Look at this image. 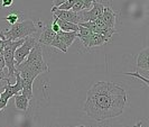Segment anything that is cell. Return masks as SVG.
I'll return each instance as SVG.
<instances>
[{
  "mask_svg": "<svg viewBox=\"0 0 149 127\" xmlns=\"http://www.w3.org/2000/svg\"><path fill=\"white\" fill-rule=\"evenodd\" d=\"M127 102V93L119 84L110 81H99L88 91L84 109L86 115L102 121L120 116Z\"/></svg>",
  "mask_w": 149,
  "mask_h": 127,
  "instance_id": "1",
  "label": "cell"
},
{
  "mask_svg": "<svg viewBox=\"0 0 149 127\" xmlns=\"http://www.w3.org/2000/svg\"><path fill=\"white\" fill-rule=\"evenodd\" d=\"M20 65L26 67L27 70H29L30 72H33L35 75L47 72L48 67H47V64L45 63L44 59H43L42 46L37 44L35 47H33L29 54L27 55V60L22 62Z\"/></svg>",
  "mask_w": 149,
  "mask_h": 127,
  "instance_id": "2",
  "label": "cell"
},
{
  "mask_svg": "<svg viewBox=\"0 0 149 127\" xmlns=\"http://www.w3.org/2000/svg\"><path fill=\"white\" fill-rule=\"evenodd\" d=\"M38 30L37 26L33 20H24L20 22H16L8 30H3V35L6 39L9 41H17L27 36H31Z\"/></svg>",
  "mask_w": 149,
  "mask_h": 127,
  "instance_id": "3",
  "label": "cell"
},
{
  "mask_svg": "<svg viewBox=\"0 0 149 127\" xmlns=\"http://www.w3.org/2000/svg\"><path fill=\"white\" fill-rule=\"evenodd\" d=\"M38 44L37 38L33 37V36H27L25 37V41L19 47H17V50L15 51L14 54V59H15V67L17 65H19L22 62L25 61V59L27 58V55L29 54L33 47H35Z\"/></svg>",
  "mask_w": 149,
  "mask_h": 127,
  "instance_id": "4",
  "label": "cell"
},
{
  "mask_svg": "<svg viewBox=\"0 0 149 127\" xmlns=\"http://www.w3.org/2000/svg\"><path fill=\"white\" fill-rule=\"evenodd\" d=\"M104 7H105L104 2H97V1H94L90 9L81 10L80 13H77L79 16H80V22H94V20H97V18H100L102 16Z\"/></svg>",
  "mask_w": 149,
  "mask_h": 127,
  "instance_id": "5",
  "label": "cell"
},
{
  "mask_svg": "<svg viewBox=\"0 0 149 127\" xmlns=\"http://www.w3.org/2000/svg\"><path fill=\"white\" fill-rule=\"evenodd\" d=\"M52 14L54 16H56L57 18H60L62 20H66L68 22H72V24H76L79 25L80 24V16L77 13H74L72 10H60L56 7L52 8Z\"/></svg>",
  "mask_w": 149,
  "mask_h": 127,
  "instance_id": "6",
  "label": "cell"
},
{
  "mask_svg": "<svg viewBox=\"0 0 149 127\" xmlns=\"http://www.w3.org/2000/svg\"><path fill=\"white\" fill-rule=\"evenodd\" d=\"M56 36V33H54L52 30V28L49 26H44L42 33L39 35V37L37 38V42L39 45H46V46H51L53 39Z\"/></svg>",
  "mask_w": 149,
  "mask_h": 127,
  "instance_id": "7",
  "label": "cell"
},
{
  "mask_svg": "<svg viewBox=\"0 0 149 127\" xmlns=\"http://www.w3.org/2000/svg\"><path fill=\"white\" fill-rule=\"evenodd\" d=\"M102 19L107 27L109 28H114L116 25V20H117V14L109 7V5H105L104 9H103V14H102Z\"/></svg>",
  "mask_w": 149,
  "mask_h": 127,
  "instance_id": "8",
  "label": "cell"
},
{
  "mask_svg": "<svg viewBox=\"0 0 149 127\" xmlns=\"http://www.w3.org/2000/svg\"><path fill=\"white\" fill-rule=\"evenodd\" d=\"M53 17H54V22L60 26V30H62V32H75V33L79 32V25L68 22L66 20H62L54 15H53Z\"/></svg>",
  "mask_w": 149,
  "mask_h": 127,
  "instance_id": "9",
  "label": "cell"
},
{
  "mask_svg": "<svg viewBox=\"0 0 149 127\" xmlns=\"http://www.w3.org/2000/svg\"><path fill=\"white\" fill-rule=\"evenodd\" d=\"M57 35L60 36L62 42L65 44L66 47L71 46L73 44V42L77 38V33H75V32H62V30H60L57 33Z\"/></svg>",
  "mask_w": 149,
  "mask_h": 127,
  "instance_id": "10",
  "label": "cell"
},
{
  "mask_svg": "<svg viewBox=\"0 0 149 127\" xmlns=\"http://www.w3.org/2000/svg\"><path fill=\"white\" fill-rule=\"evenodd\" d=\"M148 48H145L142 50L141 52L138 54V58H137V67L143 69L146 71H148L149 69V63H148Z\"/></svg>",
  "mask_w": 149,
  "mask_h": 127,
  "instance_id": "11",
  "label": "cell"
},
{
  "mask_svg": "<svg viewBox=\"0 0 149 127\" xmlns=\"http://www.w3.org/2000/svg\"><path fill=\"white\" fill-rule=\"evenodd\" d=\"M14 97H15L16 108L19 109V110L26 112L28 109V106H29V99L27 97H25L24 95H16Z\"/></svg>",
  "mask_w": 149,
  "mask_h": 127,
  "instance_id": "12",
  "label": "cell"
},
{
  "mask_svg": "<svg viewBox=\"0 0 149 127\" xmlns=\"http://www.w3.org/2000/svg\"><path fill=\"white\" fill-rule=\"evenodd\" d=\"M91 35H92V32H90L88 28L85 27H82L79 25V32H77V37L80 38V41L82 42V44L88 47L90 42V38H91Z\"/></svg>",
  "mask_w": 149,
  "mask_h": 127,
  "instance_id": "13",
  "label": "cell"
},
{
  "mask_svg": "<svg viewBox=\"0 0 149 127\" xmlns=\"http://www.w3.org/2000/svg\"><path fill=\"white\" fill-rule=\"evenodd\" d=\"M104 43H107V41L104 39V37L99 34V33H92L91 38H90V42L88 47H95V46H101Z\"/></svg>",
  "mask_w": 149,
  "mask_h": 127,
  "instance_id": "14",
  "label": "cell"
},
{
  "mask_svg": "<svg viewBox=\"0 0 149 127\" xmlns=\"http://www.w3.org/2000/svg\"><path fill=\"white\" fill-rule=\"evenodd\" d=\"M51 46H53V47H56V48H58L60 51H62V52L66 53L67 52V47L65 46V44L62 42V39L60 38V36L56 34V36H55V38L53 39L52 44H51Z\"/></svg>",
  "mask_w": 149,
  "mask_h": 127,
  "instance_id": "15",
  "label": "cell"
},
{
  "mask_svg": "<svg viewBox=\"0 0 149 127\" xmlns=\"http://www.w3.org/2000/svg\"><path fill=\"white\" fill-rule=\"evenodd\" d=\"M20 16H22L20 11H14V13H10L8 16H6L5 19L13 26V25H15L16 22H18V19H20Z\"/></svg>",
  "mask_w": 149,
  "mask_h": 127,
  "instance_id": "16",
  "label": "cell"
},
{
  "mask_svg": "<svg viewBox=\"0 0 149 127\" xmlns=\"http://www.w3.org/2000/svg\"><path fill=\"white\" fill-rule=\"evenodd\" d=\"M10 98H11V96L8 93L7 91H5V90H3V92L0 93V112L3 108H6V106L8 105V101H9Z\"/></svg>",
  "mask_w": 149,
  "mask_h": 127,
  "instance_id": "17",
  "label": "cell"
},
{
  "mask_svg": "<svg viewBox=\"0 0 149 127\" xmlns=\"http://www.w3.org/2000/svg\"><path fill=\"white\" fill-rule=\"evenodd\" d=\"M81 10H84V6L81 0H75L73 6H72V11L74 13H80Z\"/></svg>",
  "mask_w": 149,
  "mask_h": 127,
  "instance_id": "18",
  "label": "cell"
},
{
  "mask_svg": "<svg viewBox=\"0 0 149 127\" xmlns=\"http://www.w3.org/2000/svg\"><path fill=\"white\" fill-rule=\"evenodd\" d=\"M74 1L75 0H66L64 4H62L61 6H58V7H56V8L60 9V10H71L73 4H74Z\"/></svg>",
  "mask_w": 149,
  "mask_h": 127,
  "instance_id": "19",
  "label": "cell"
},
{
  "mask_svg": "<svg viewBox=\"0 0 149 127\" xmlns=\"http://www.w3.org/2000/svg\"><path fill=\"white\" fill-rule=\"evenodd\" d=\"M123 74L126 75H131V76H136L137 79H140V80H142L143 82L146 83V86L147 87H149V80L146 78V76H142L141 74H139V73H137V72H126V73H123Z\"/></svg>",
  "mask_w": 149,
  "mask_h": 127,
  "instance_id": "20",
  "label": "cell"
},
{
  "mask_svg": "<svg viewBox=\"0 0 149 127\" xmlns=\"http://www.w3.org/2000/svg\"><path fill=\"white\" fill-rule=\"evenodd\" d=\"M83 2V6H84V10H86V9H90L91 6H92V4L95 1V0H81Z\"/></svg>",
  "mask_w": 149,
  "mask_h": 127,
  "instance_id": "21",
  "label": "cell"
},
{
  "mask_svg": "<svg viewBox=\"0 0 149 127\" xmlns=\"http://www.w3.org/2000/svg\"><path fill=\"white\" fill-rule=\"evenodd\" d=\"M51 28H52L53 32H54V33H56V34L60 32V26H58L56 22H54V20H53V22H52V26H51Z\"/></svg>",
  "mask_w": 149,
  "mask_h": 127,
  "instance_id": "22",
  "label": "cell"
},
{
  "mask_svg": "<svg viewBox=\"0 0 149 127\" xmlns=\"http://www.w3.org/2000/svg\"><path fill=\"white\" fill-rule=\"evenodd\" d=\"M14 4V0H2V7L8 8Z\"/></svg>",
  "mask_w": 149,
  "mask_h": 127,
  "instance_id": "23",
  "label": "cell"
},
{
  "mask_svg": "<svg viewBox=\"0 0 149 127\" xmlns=\"http://www.w3.org/2000/svg\"><path fill=\"white\" fill-rule=\"evenodd\" d=\"M66 0H53V7H58L62 4H64Z\"/></svg>",
  "mask_w": 149,
  "mask_h": 127,
  "instance_id": "24",
  "label": "cell"
},
{
  "mask_svg": "<svg viewBox=\"0 0 149 127\" xmlns=\"http://www.w3.org/2000/svg\"><path fill=\"white\" fill-rule=\"evenodd\" d=\"M5 67H6V64H5V60H3V56H0V71H3Z\"/></svg>",
  "mask_w": 149,
  "mask_h": 127,
  "instance_id": "25",
  "label": "cell"
},
{
  "mask_svg": "<svg viewBox=\"0 0 149 127\" xmlns=\"http://www.w3.org/2000/svg\"><path fill=\"white\" fill-rule=\"evenodd\" d=\"M5 79H7L5 71H0V80H5Z\"/></svg>",
  "mask_w": 149,
  "mask_h": 127,
  "instance_id": "26",
  "label": "cell"
},
{
  "mask_svg": "<svg viewBox=\"0 0 149 127\" xmlns=\"http://www.w3.org/2000/svg\"><path fill=\"white\" fill-rule=\"evenodd\" d=\"M141 124H142V121H138V123L134 125V127H141Z\"/></svg>",
  "mask_w": 149,
  "mask_h": 127,
  "instance_id": "27",
  "label": "cell"
},
{
  "mask_svg": "<svg viewBox=\"0 0 149 127\" xmlns=\"http://www.w3.org/2000/svg\"><path fill=\"white\" fill-rule=\"evenodd\" d=\"M75 127H86V126H83V125H81V126H75Z\"/></svg>",
  "mask_w": 149,
  "mask_h": 127,
  "instance_id": "28",
  "label": "cell"
},
{
  "mask_svg": "<svg viewBox=\"0 0 149 127\" xmlns=\"http://www.w3.org/2000/svg\"><path fill=\"white\" fill-rule=\"evenodd\" d=\"M0 93H1V92H0Z\"/></svg>",
  "mask_w": 149,
  "mask_h": 127,
  "instance_id": "29",
  "label": "cell"
}]
</instances>
